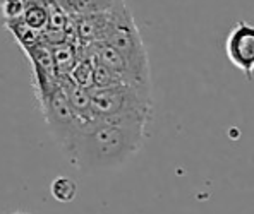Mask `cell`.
<instances>
[{"mask_svg":"<svg viewBox=\"0 0 254 214\" xmlns=\"http://www.w3.org/2000/svg\"><path fill=\"white\" fill-rule=\"evenodd\" d=\"M146 130L144 127H124L95 120L84 123L65 155L84 173L114 170L139 153L146 141Z\"/></svg>","mask_w":254,"mask_h":214,"instance_id":"6da1fadb","label":"cell"},{"mask_svg":"<svg viewBox=\"0 0 254 214\" xmlns=\"http://www.w3.org/2000/svg\"><path fill=\"white\" fill-rule=\"evenodd\" d=\"M96 118L124 127H144L153 117L151 86L119 84L105 89H89Z\"/></svg>","mask_w":254,"mask_h":214,"instance_id":"7a4b0ae2","label":"cell"},{"mask_svg":"<svg viewBox=\"0 0 254 214\" xmlns=\"http://www.w3.org/2000/svg\"><path fill=\"white\" fill-rule=\"evenodd\" d=\"M103 43L117 50L144 77H149V60L132 12L124 2H115L108 10V24ZM151 79V77H149Z\"/></svg>","mask_w":254,"mask_h":214,"instance_id":"3957f363","label":"cell"},{"mask_svg":"<svg viewBox=\"0 0 254 214\" xmlns=\"http://www.w3.org/2000/svg\"><path fill=\"white\" fill-rule=\"evenodd\" d=\"M43 118L48 125V130L54 136L55 142L64 149V153L70 148L84 122L74 113L69 100L65 96L62 84H59L54 91L38 98Z\"/></svg>","mask_w":254,"mask_h":214,"instance_id":"277c9868","label":"cell"},{"mask_svg":"<svg viewBox=\"0 0 254 214\" xmlns=\"http://www.w3.org/2000/svg\"><path fill=\"white\" fill-rule=\"evenodd\" d=\"M225 54L229 62L251 81L254 77V24L246 21L235 22L227 35Z\"/></svg>","mask_w":254,"mask_h":214,"instance_id":"5b68a950","label":"cell"},{"mask_svg":"<svg viewBox=\"0 0 254 214\" xmlns=\"http://www.w3.org/2000/svg\"><path fill=\"white\" fill-rule=\"evenodd\" d=\"M61 84L65 91V96L69 100L70 107H72L74 113L77 115L84 123H89V122H95L96 115L93 111V103H91V95H89L88 89L81 88V86L74 84L69 77L65 79H61Z\"/></svg>","mask_w":254,"mask_h":214,"instance_id":"8992f818","label":"cell"},{"mask_svg":"<svg viewBox=\"0 0 254 214\" xmlns=\"http://www.w3.org/2000/svg\"><path fill=\"white\" fill-rule=\"evenodd\" d=\"M62 9L70 16V19H79V17L93 16V14L105 12L114 5V2H103V0H65L59 2Z\"/></svg>","mask_w":254,"mask_h":214,"instance_id":"52a82bcc","label":"cell"},{"mask_svg":"<svg viewBox=\"0 0 254 214\" xmlns=\"http://www.w3.org/2000/svg\"><path fill=\"white\" fill-rule=\"evenodd\" d=\"M22 21L35 29L36 33L43 35L48 29L50 12H48V2H36V0H26V9L22 14Z\"/></svg>","mask_w":254,"mask_h":214,"instance_id":"ba28073f","label":"cell"},{"mask_svg":"<svg viewBox=\"0 0 254 214\" xmlns=\"http://www.w3.org/2000/svg\"><path fill=\"white\" fill-rule=\"evenodd\" d=\"M5 28L12 33V36L16 38V41L19 43V47L22 48V52L29 50V48L36 47V45L42 43V35L36 33L35 29H31L24 21L16 19V21H7L5 22Z\"/></svg>","mask_w":254,"mask_h":214,"instance_id":"9c48e42d","label":"cell"},{"mask_svg":"<svg viewBox=\"0 0 254 214\" xmlns=\"http://www.w3.org/2000/svg\"><path fill=\"white\" fill-rule=\"evenodd\" d=\"M95 57H79V62L72 69L69 79L74 84L81 86L84 89L93 88V76H95Z\"/></svg>","mask_w":254,"mask_h":214,"instance_id":"30bf717a","label":"cell"},{"mask_svg":"<svg viewBox=\"0 0 254 214\" xmlns=\"http://www.w3.org/2000/svg\"><path fill=\"white\" fill-rule=\"evenodd\" d=\"M50 192L54 195L55 201L70 202V201H74V197H76L77 187H76V183H74L70 178H67V176H57V178L52 182Z\"/></svg>","mask_w":254,"mask_h":214,"instance_id":"8fae6325","label":"cell"},{"mask_svg":"<svg viewBox=\"0 0 254 214\" xmlns=\"http://www.w3.org/2000/svg\"><path fill=\"white\" fill-rule=\"evenodd\" d=\"M24 9H26L24 0H5V2H2V5H0V12H2L5 22L21 19L22 14H24Z\"/></svg>","mask_w":254,"mask_h":214,"instance_id":"7c38bea8","label":"cell"},{"mask_svg":"<svg viewBox=\"0 0 254 214\" xmlns=\"http://www.w3.org/2000/svg\"><path fill=\"white\" fill-rule=\"evenodd\" d=\"M14 214H24V213H14Z\"/></svg>","mask_w":254,"mask_h":214,"instance_id":"4fadbf2b","label":"cell"}]
</instances>
